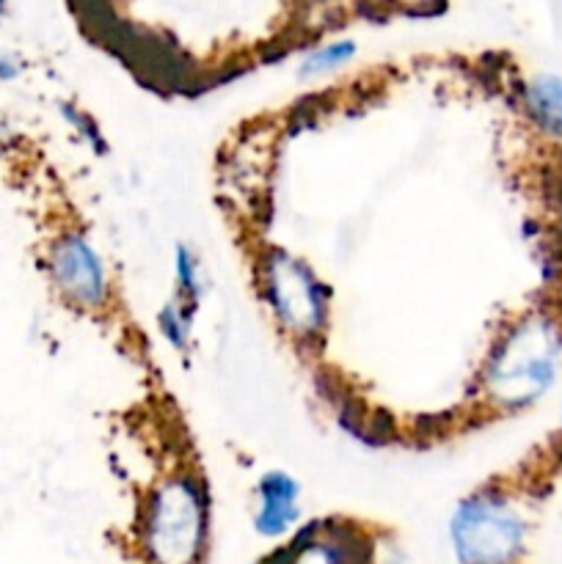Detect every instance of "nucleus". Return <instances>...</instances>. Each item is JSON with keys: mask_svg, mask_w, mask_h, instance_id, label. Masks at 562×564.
Returning <instances> with one entry per match:
<instances>
[{"mask_svg": "<svg viewBox=\"0 0 562 564\" xmlns=\"http://www.w3.org/2000/svg\"><path fill=\"white\" fill-rule=\"evenodd\" d=\"M560 361L562 325L549 314H529L518 319L490 352L485 389L505 411H523L554 386Z\"/></svg>", "mask_w": 562, "mask_h": 564, "instance_id": "f257e3e1", "label": "nucleus"}, {"mask_svg": "<svg viewBox=\"0 0 562 564\" xmlns=\"http://www.w3.org/2000/svg\"><path fill=\"white\" fill-rule=\"evenodd\" d=\"M207 532V496L196 479L174 477L154 490L147 516V551L154 564H193Z\"/></svg>", "mask_w": 562, "mask_h": 564, "instance_id": "f03ea898", "label": "nucleus"}, {"mask_svg": "<svg viewBox=\"0 0 562 564\" xmlns=\"http://www.w3.org/2000/svg\"><path fill=\"white\" fill-rule=\"evenodd\" d=\"M450 534L461 564H512L521 554L523 521L501 496L479 494L457 507Z\"/></svg>", "mask_w": 562, "mask_h": 564, "instance_id": "7ed1b4c3", "label": "nucleus"}, {"mask_svg": "<svg viewBox=\"0 0 562 564\" xmlns=\"http://www.w3.org/2000/svg\"><path fill=\"white\" fill-rule=\"evenodd\" d=\"M264 301L275 319L298 336H314L328 319V290L306 262L287 251H270L262 262Z\"/></svg>", "mask_w": 562, "mask_h": 564, "instance_id": "20e7f679", "label": "nucleus"}, {"mask_svg": "<svg viewBox=\"0 0 562 564\" xmlns=\"http://www.w3.org/2000/svg\"><path fill=\"white\" fill-rule=\"evenodd\" d=\"M50 279L55 290L80 308L102 306L108 297V273L102 257L83 235H64L50 248Z\"/></svg>", "mask_w": 562, "mask_h": 564, "instance_id": "39448f33", "label": "nucleus"}, {"mask_svg": "<svg viewBox=\"0 0 562 564\" xmlns=\"http://www.w3.org/2000/svg\"><path fill=\"white\" fill-rule=\"evenodd\" d=\"M298 496L301 485L287 471H268L259 479L257 532L264 538H281L298 521Z\"/></svg>", "mask_w": 562, "mask_h": 564, "instance_id": "423d86ee", "label": "nucleus"}, {"mask_svg": "<svg viewBox=\"0 0 562 564\" xmlns=\"http://www.w3.org/2000/svg\"><path fill=\"white\" fill-rule=\"evenodd\" d=\"M523 105L532 124L549 138H562V77L538 75L523 88Z\"/></svg>", "mask_w": 562, "mask_h": 564, "instance_id": "0eeeda50", "label": "nucleus"}, {"mask_svg": "<svg viewBox=\"0 0 562 564\" xmlns=\"http://www.w3.org/2000/svg\"><path fill=\"white\" fill-rule=\"evenodd\" d=\"M174 273H176V301L182 303L185 312L196 314L198 303H202L204 297V279H202V270H198L196 253H193L187 246H176Z\"/></svg>", "mask_w": 562, "mask_h": 564, "instance_id": "6e6552de", "label": "nucleus"}, {"mask_svg": "<svg viewBox=\"0 0 562 564\" xmlns=\"http://www.w3.org/2000/svg\"><path fill=\"white\" fill-rule=\"evenodd\" d=\"M353 55H356V42L353 39H339V42H331L325 47L314 50L303 58L298 75L306 77V80H314V77H325L331 72L342 69L345 64H350Z\"/></svg>", "mask_w": 562, "mask_h": 564, "instance_id": "1a4fd4ad", "label": "nucleus"}, {"mask_svg": "<svg viewBox=\"0 0 562 564\" xmlns=\"http://www.w3.org/2000/svg\"><path fill=\"white\" fill-rule=\"evenodd\" d=\"M158 325H160V334L165 336V341H169L171 347H176V350H187V341H191L193 314L185 312L176 297L160 308Z\"/></svg>", "mask_w": 562, "mask_h": 564, "instance_id": "9d476101", "label": "nucleus"}, {"mask_svg": "<svg viewBox=\"0 0 562 564\" xmlns=\"http://www.w3.org/2000/svg\"><path fill=\"white\" fill-rule=\"evenodd\" d=\"M22 69H25V64H22L20 55L11 53V50H0V83L17 80Z\"/></svg>", "mask_w": 562, "mask_h": 564, "instance_id": "9b49d317", "label": "nucleus"}, {"mask_svg": "<svg viewBox=\"0 0 562 564\" xmlns=\"http://www.w3.org/2000/svg\"><path fill=\"white\" fill-rule=\"evenodd\" d=\"M6 6H9V3H6V0H0V17L6 14Z\"/></svg>", "mask_w": 562, "mask_h": 564, "instance_id": "f8f14e48", "label": "nucleus"}]
</instances>
